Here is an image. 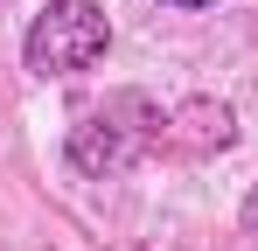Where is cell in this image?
I'll list each match as a JSON object with an SVG mask.
<instances>
[{
    "mask_svg": "<svg viewBox=\"0 0 258 251\" xmlns=\"http://www.w3.org/2000/svg\"><path fill=\"white\" fill-rule=\"evenodd\" d=\"M230 133H237L230 105H188L181 133H168V140H181V147H230Z\"/></svg>",
    "mask_w": 258,
    "mask_h": 251,
    "instance_id": "3",
    "label": "cell"
},
{
    "mask_svg": "<svg viewBox=\"0 0 258 251\" xmlns=\"http://www.w3.org/2000/svg\"><path fill=\"white\" fill-rule=\"evenodd\" d=\"M147 140H161V133L119 126V105H105V112H91V119L70 126V167H77V174H112V167H126Z\"/></svg>",
    "mask_w": 258,
    "mask_h": 251,
    "instance_id": "2",
    "label": "cell"
},
{
    "mask_svg": "<svg viewBox=\"0 0 258 251\" xmlns=\"http://www.w3.org/2000/svg\"><path fill=\"white\" fill-rule=\"evenodd\" d=\"M112 49V21L98 0H49L21 35V63L35 77H77L91 63H105Z\"/></svg>",
    "mask_w": 258,
    "mask_h": 251,
    "instance_id": "1",
    "label": "cell"
},
{
    "mask_svg": "<svg viewBox=\"0 0 258 251\" xmlns=\"http://www.w3.org/2000/svg\"><path fill=\"white\" fill-rule=\"evenodd\" d=\"M168 7H216V0H168Z\"/></svg>",
    "mask_w": 258,
    "mask_h": 251,
    "instance_id": "5",
    "label": "cell"
},
{
    "mask_svg": "<svg viewBox=\"0 0 258 251\" xmlns=\"http://www.w3.org/2000/svg\"><path fill=\"white\" fill-rule=\"evenodd\" d=\"M244 237H251V244H258V189H251V196H244Z\"/></svg>",
    "mask_w": 258,
    "mask_h": 251,
    "instance_id": "4",
    "label": "cell"
}]
</instances>
